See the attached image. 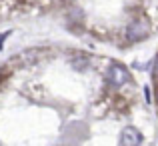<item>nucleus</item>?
<instances>
[{
	"label": "nucleus",
	"instance_id": "f03ea898",
	"mask_svg": "<svg viewBox=\"0 0 158 146\" xmlns=\"http://www.w3.org/2000/svg\"><path fill=\"white\" fill-rule=\"evenodd\" d=\"M148 32H150V24L146 22V20H132L130 24H128L126 28V36L128 40H142L148 36Z\"/></svg>",
	"mask_w": 158,
	"mask_h": 146
},
{
	"label": "nucleus",
	"instance_id": "7ed1b4c3",
	"mask_svg": "<svg viewBox=\"0 0 158 146\" xmlns=\"http://www.w3.org/2000/svg\"><path fill=\"white\" fill-rule=\"evenodd\" d=\"M140 142H142V134L134 126H126L120 132V146H140Z\"/></svg>",
	"mask_w": 158,
	"mask_h": 146
},
{
	"label": "nucleus",
	"instance_id": "20e7f679",
	"mask_svg": "<svg viewBox=\"0 0 158 146\" xmlns=\"http://www.w3.org/2000/svg\"><path fill=\"white\" fill-rule=\"evenodd\" d=\"M88 64H90V60L86 56H76V58L70 60V66H72L74 70H86V68H88Z\"/></svg>",
	"mask_w": 158,
	"mask_h": 146
},
{
	"label": "nucleus",
	"instance_id": "f257e3e1",
	"mask_svg": "<svg viewBox=\"0 0 158 146\" xmlns=\"http://www.w3.org/2000/svg\"><path fill=\"white\" fill-rule=\"evenodd\" d=\"M106 80L110 82L112 86L128 84V82H130V72L120 64H112L110 68H108V72H106Z\"/></svg>",
	"mask_w": 158,
	"mask_h": 146
}]
</instances>
